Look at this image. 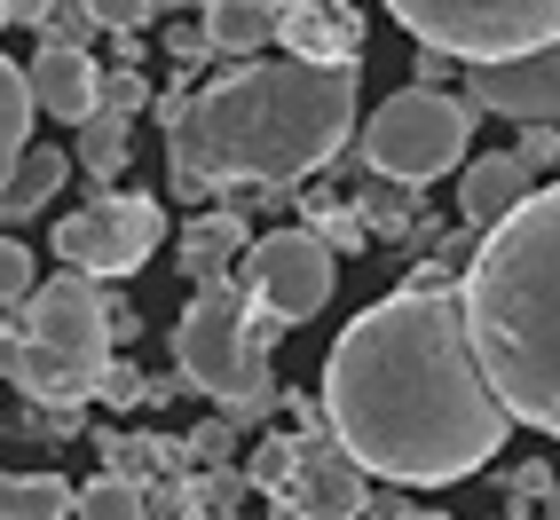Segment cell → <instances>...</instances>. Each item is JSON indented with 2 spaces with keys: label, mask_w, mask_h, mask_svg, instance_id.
Returning a JSON list of instances; mask_svg holds the SVG:
<instances>
[{
  "label": "cell",
  "mask_w": 560,
  "mask_h": 520,
  "mask_svg": "<svg viewBox=\"0 0 560 520\" xmlns=\"http://www.w3.org/2000/svg\"><path fill=\"white\" fill-rule=\"evenodd\" d=\"M529 190H537V181H529V166H521L513 151H474V166L458 181V205H466L474 229H498V221L529 198Z\"/></svg>",
  "instance_id": "5bb4252c"
},
{
  "label": "cell",
  "mask_w": 560,
  "mask_h": 520,
  "mask_svg": "<svg viewBox=\"0 0 560 520\" xmlns=\"http://www.w3.org/2000/svg\"><path fill=\"white\" fill-rule=\"evenodd\" d=\"M466 103L498 110V119H521V127H560V40L537 56H513V63H474Z\"/></svg>",
  "instance_id": "8fae6325"
},
{
  "label": "cell",
  "mask_w": 560,
  "mask_h": 520,
  "mask_svg": "<svg viewBox=\"0 0 560 520\" xmlns=\"http://www.w3.org/2000/svg\"><path fill=\"white\" fill-rule=\"evenodd\" d=\"M142 387H151V379H142L135 363H103V379H95V394L110 402V411H135V402H142Z\"/></svg>",
  "instance_id": "f546056e"
},
{
  "label": "cell",
  "mask_w": 560,
  "mask_h": 520,
  "mask_svg": "<svg viewBox=\"0 0 560 520\" xmlns=\"http://www.w3.org/2000/svg\"><path fill=\"white\" fill-rule=\"evenodd\" d=\"M142 103H151V80H142V71H127V63L95 80V110H110V119H135Z\"/></svg>",
  "instance_id": "cb8c5ba5"
},
{
  "label": "cell",
  "mask_w": 560,
  "mask_h": 520,
  "mask_svg": "<svg viewBox=\"0 0 560 520\" xmlns=\"http://www.w3.org/2000/svg\"><path fill=\"white\" fill-rule=\"evenodd\" d=\"M537 512H545V520H560V481H552V489L537 497Z\"/></svg>",
  "instance_id": "8d00e7d4"
},
{
  "label": "cell",
  "mask_w": 560,
  "mask_h": 520,
  "mask_svg": "<svg viewBox=\"0 0 560 520\" xmlns=\"http://www.w3.org/2000/svg\"><path fill=\"white\" fill-rule=\"evenodd\" d=\"M237 284L292 331V323L324 316V300H331V252H324L308 229H269V237L245 245V276H237Z\"/></svg>",
  "instance_id": "30bf717a"
},
{
  "label": "cell",
  "mask_w": 560,
  "mask_h": 520,
  "mask_svg": "<svg viewBox=\"0 0 560 520\" xmlns=\"http://www.w3.org/2000/svg\"><path fill=\"white\" fill-rule=\"evenodd\" d=\"M142 520H206V512H198V489H190V473L159 481V497H142Z\"/></svg>",
  "instance_id": "484cf974"
},
{
  "label": "cell",
  "mask_w": 560,
  "mask_h": 520,
  "mask_svg": "<svg viewBox=\"0 0 560 520\" xmlns=\"http://www.w3.org/2000/svg\"><path fill=\"white\" fill-rule=\"evenodd\" d=\"M142 481H119V473H95L88 489H71V520H142Z\"/></svg>",
  "instance_id": "44dd1931"
},
{
  "label": "cell",
  "mask_w": 560,
  "mask_h": 520,
  "mask_svg": "<svg viewBox=\"0 0 560 520\" xmlns=\"http://www.w3.org/2000/svg\"><path fill=\"white\" fill-rule=\"evenodd\" d=\"M277 40L292 63L340 71V63H363V16L348 0H277Z\"/></svg>",
  "instance_id": "7c38bea8"
},
{
  "label": "cell",
  "mask_w": 560,
  "mask_h": 520,
  "mask_svg": "<svg viewBox=\"0 0 560 520\" xmlns=\"http://www.w3.org/2000/svg\"><path fill=\"white\" fill-rule=\"evenodd\" d=\"M103 363H110V316L95 276L80 269L32 284L24 323H0V379H16L24 402H40V411H80Z\"/></svg>",
  "instance_id": "277c9868"
},
{
  "label": "cell",
  "mask_w": 560,
  "mask_h": 520,
  "mask_svg": "<svg viewBox=\"0 0 560 520\" xmlns=\"http://www.w3.org/2000/svg\"><path fill=\"white\" fill-rule=\"evenodd\" d=\"M545 489H552V473H545V465H513V473H505V505H513V512H537ZM513 512H505V520H513Z\"/></svg>",
  "instance_id": "4dcf8cb0"
},
{
  "label": "cell",
  "mask_w": 560,
  "mask_h": 520,
  "mask_svg": "<svg viewBox=\"0 0 560 520\" xmlns=\"http://www.w3.org/2000/svg\"><path fill=\"white\" fill-rule=\"evenodd\" d=\"M466 142H474V103L466 95H442V87H402L363 119V166L380 181H419L466 166Z\"/></svg>",
  "instance_id": "ba28073f"
},
{
  "label": "cell",
  "mask_w": 560,
  "mask_h": 520,
  "mask_svg": "<svg viewBox=\"0 0 560 520\" xmlns=\"http://www.w3.org/2000/svg\"><path fill=\"white\" fill-rule=\"evenodd\" d=\"M284 340V323L253 300L237 276L221 284H198L190 316L174 331V355H182V387L213 394L221 411H237V402H260L269 394V355Z\"/></svg>",
  "instance_id": "5b68a950"
},
{
  "label": "cell",
  "mask_w": 560,
  "mask_h": 520,
  "mask_svg": "<svg viewBox=\"0 0 560 520\" xmlns=\"http://www.w3.org/2000/svg\"><path fill=\"white\" fill-rule=\"evenodd\" d=\"M363 512H371V520H402V512H410V505H402V497H395V489H387V497H371V505H363Z\"/></svg>",
  "instance_id": "d590c367"
},
{
  "label": "cell",
  "mask_w": 560,
  "mask_h": 520,
  "mask_svg": "<svg viewBox=\"0 0 560 520\" xmlns=\"http://www.w3.org/2000/svg\"><path fill=\"white\" fill-rule=\"evenodd\" d=\"M48 9H56V0H9V16H16V24H48Z\"/></svg>",
  "instance_id": "e575fe53"
},
{
  "label": "cell",
  "mask_w": 560,
  "mask_h": 520,
  "mask_svg": "<svg viewBox=\"0 0 560 520\" xmlns=\"http://www.w3.org/2000/svg\"><path fill=\"white\" fill-rule=\"evenodd\" d=\"M363 63H230L198 95H166V166L182 198L213 190H284L331 166L355 134Z\"/></svg>",
  "instance_id": "7a4b0ae2"
},
{
  "label": "cell",
  "mask_w": 560,
  "mask_h": 520,
  "mask_svg": "<svg viewBox=\"0 0 560 520\" xmlns=\"http://www.w3.org/2000/svg\"><path fill=\"white\" fill-rule=\"evenodd\" d=\"M24 134H32V87H24V63L0 56V181L16 174L24 158Z\"/></svg>",
  "instance_id": "ffe728a7"
},
{
  "label": "cell",
  "mask_w": 560,
  "mask_h": 520,
  "mask_svg": "<svg viewBox=\"0 0 560 520\" xmlns=\"http://www.w3.org/2000/svg\"><path fill=\"white\" fill-rule=\"evenodd\" d=\"M16 300H32V252L16 237H0V308H16Z\"/></svg>",
  "instance_id": "f1b7e54d"
},
{
  "label": "cell",
  "mask_w": 560,
  "mask_h": 520,
  "mask_svg": "<svg viewBox=\"0 0 560 520\" xmlns=\"http://www.w3.org/2000/svg\"><path fill=\"white\" fill-rule=\"evenodd\" d=\"M387 16L442 63H513L560 40V0H387Z\"/></svg>",
  "instance_id": "8992f818"
},
{
  "label": "cell",
  "mask_w": 560,
  "mask_h": 520,
  "mask_svg": "<svg viewBox=\"0 0 560 520\" xmlns=\"http://www.w3.org/2000/svg\"><path fill=\"white\" fill-rule=\"evenodd\" d=\"M166 56H174V63H206V56H213V48H206V24H174V32H166Z\"/></svg>",
  "instance_id": "d6a6232c"
},
{
  "label": "cell",
  "mask_w": 560,
  "mask_h": 520,
  "mask_svg": "<svg viewBox=\"0 0 560 520\" xmlns=\"http://www.w3.org/2000/svg\"><path fill=\"white\" fill-rule=\"evenodd\" d=\"M95 56H80V48H40L32 56V71H24V87H32V110H56V119H71V127H88L95 119Z\"/></svg>",
  "instance_id": "4fadbf2b"
},
{
  "label": "cell",
  "mask_w": 560,
  "mask_h": 520,
  "mask_svg": "<svg viewBox=\"0 0 560 520\" xmlns=\"http://www.w3.org/2000/svg\"><path fill=\"white\" fill-rule=\"evenodd\" d=\"M277 40V0H213L206 9V48L253 63L260 48Z\"/></svg>",
  "instance_id": "e0dca14e"
},
{
  "label": "cell",
  "mask_w": 560,
  "mask_h": 520,
  "mask_svg": "<svg viewBox=\"0 0 560 520\" xmlns=\"http://www.w3.org/2000/svg\"><path fill=\"white\" fill-rule=\"evenodd\" d=\"M316 411L324 434L371 481H402V489L474 481L513 434L474 363V331L451 269H419L387 300L348 316V331L324 355Z\"/></svg>",
  "instance_id": "6da1fadb"
},
{
  "label": "cell",
  "mask_w": 560,
  "mask_h": 520,
  "mask_svg": "<svg viewBox=\"0 0 560 520\" xmlns=\"http://www.w3.org/2000/svg\"><path fill=\"white\" fill-rule=\"evenodd\" d=\"M498 520H505V512H498Z\"/></svg>",
  "instance_id": "ab89813d"
},
{
  "label": "cell",
  "mask_w": 560,
  "mask_h": 520,
  "mask_svg": "<svg viewBox=\"0 0 560 520\" xmlns=\"http://www.w3.org/2000/svg\"><path fill=\"white\" fill-rule=\"evenodd\" d=\"M458 300L498 411L560 441V181H537L498 229H481Z\"/></svg>",
  "instance_id": "3957f363"
},
{
  "label": "cell",
  "mask_w": 560,
  "mask_h": 520,
  "mask_svg": "<svg viewBox=\"0 0 560 520\" xmlns=\"http://www.w3.org/2000/svg\"><path fill=\"white\" fill-rule=\"evenodd\" d=\"M190 489H198V512H206V520H237V505H245V473L206 465V473H190Z\"/></svg>",
  "instance_id": "603a6c76"
},
{
  "label": "cell",
  "mask_w": 560,
  "mask_h": 520,
  "mask_svg": "<svg viewBox=\"0 0 560 520\" xmlns=\"http://www.w3.org/2000/svg\"><path fill=\"white\" fill-rule=\"evenodd\" d=\"M402 520H451V512H402Z\"/></svg>",
  "instance_id": "74e56055"
},
{
  "label": "cell",
  "mask_w": 560,
  "mask_h": 520,
  "mask_svg": "<svg viewBox=\"0 0 560 520\" xmlns=\"http://www.w3.org/2000/svg\"><path fill=\"white\" fill-rule=\"evenodd\" d=\"M513 158L529 166V181H545V174L560 166V127H521V142H513Z\"/></svg>",
  "instance_id": "83f0119b"
},
{
  "label": "cell",
  "mask_w": 560,
  "mask_h": 520,
  "mask_svg": "<svg viewBox=\"0 0 560 520\" xmlns=\"http://www.w3.org/2000/svg\"><path fill=\"white\" fill-rule=\"evenodd\" d=\"M24 434H40V441H71V434H80V411H40V418H24Z\"/></svg>",
  "instance_id": "836d02e7"
},
{
  "label": "cell",
  "mask_w": 560,
  "mask_h": 520,
  "mask_svg": "<svg viewBox=\"0 0 560 520\" xmlns=\"http://www.w3.org/2000/svg\"><path fill=\"white\" fill-rule=\"evenodd\" d=\"M88 16H95V24H110L119 40H135V32L159 16V0H88Z\"/></svg>",
  "instance_id": "4316f807"
},
{
  "label": "cell",
  "mask_w": 560,
  "mask_h": 520,
  "mask_svg": "<svg viewBox=\"0 0 560 520\" xmlns=\"http://www.w3.org/2000/svg\"><path fill=\"white\" fill-rule=\"evenodd\" d=\"M308 237H316L324 252H363V245H371L363 213H355L348 198H331V190H316V198H308Z\"/></svg>",
  "instance_id": "7402d4cb"
},
{
  "label": "cell",
  "mask_w": 560,
  "mask_h": 520,
  "mask_svg": "<svg viewBox=\"0 0 560 520\" xmlns=\"http://www.w3.org/2000/svg\"><path fill=\"white\" fill-rule=\"evenodd\" d=\"M230 441H237V426H230V418H206V426L190 434V458H206V465H221V458H230Z\"/></svg>",
  "instance_id": "1f68e13d"
},
{
  "label": "cell",
  "mask_w": 560,
  "mask_h": 520,
  "mask_svg": "<svg viewBox=\"0 0 560 520\" xmlns=\"http://www.w3.org/2000/svg\"><path fill=\"white\" fill-rule=\"evenodd\" d=\"M63 174H71V158H63V151H48V142H32V151L16 158V174L0 181V221H9V229H24V221L40 213V205H56Z\"/></svg>",
  "instance_id": "2e32d148"
},
{
  "label": "cell",
  "mask_w": 560,
  "mask_h": 520,
  "mask_svg": "<svg viewBox=\"0 0 560 520\" xmlns=\"http://www.w3.org/2000/svg\"><path fill=\"white\" fill-rule=\"evenodd\" d=\"M127 119H110V110H95V119L80 127V151H71V174H88L95 190H110V181L127 174Z\"/></svg>",
  "instance_id": "d6986e66"
},
{
  "label": "cell",
  "mask_w": 560,
  "mask_h": 520,
  "mask_svg": "<svg viewBox=\"0 0 560 520\" xmlns=\"http://www.w3.org/2000/svg\"><path fill=\"white\" fill-rule=\"evenodd\" d=\"M245 489L269 497L277 520H363L371 489H363V465L331 441L324 426H292V434H269L245 465Z\"/></svg>",
  "instance_id": "52a82bcc"
},
{
  "label": "cell",
  "mask_w": 560,
  "mask_h": 520,
  "mask_svg": "<svg viewBox=\"0 0 560 520\" xmlns=\"http://www.w3.org/2000/svg\"><path fill=\"white\" fill-rule=\"evenodd\" d=\"M40 32H48V48H80V56H88V40H95V16H88V0H56Z\"/></svg>",
  "instance_id": "d4e9b609"
},
{
  "label": "cell",
  "mask_w": 560,
  "mask_h": 520,
  "mask_svg": "<svg viewBox=\"0 0 560 520\" xmlns=\"http://www.w3.org/2000/svg\"><path fill=\"white\" fill-rule=\"evenodd\" d=\"M0 520H71L63 473H9L0 465Z\"/></svg>",
  "instance_id": "ac0fdd59"
},
{
  "label": "cell",
  "mask_w": 560,
  "mask_h": 520,
  "mask_svg": "<svg viewBox=\"0 0 560 520\" xmlns=\"http://www.w3.org/2000/svg\"><path fill=\"white\" fill-rule=\"evenodd\" d=\"M0 24H9V0H0Z\"/></svg>",
  "instance_id": "f35d334b"
},
{
  "label": "cell",
  "mask_w": 560,
  "mask_h": 520,
  "mask_svg": "<svg viewBox=\"0 0 560 520\" xmlns=\"http://www.w3.org/2000/svg\"><path fill=\"white\" fill-rule=\"evenodd\" d=\"M159 229H166V213L159 198H135V190H95L80 213H63L56 221V252H63V269H80V276H135L142 260L159 252Z\"/></svg>",
  "instance_id": "9c48e42d"
},
{
  "label": "cell",
  "mask_w": 560,
  "mask_h": 520,
  "mask_svg": "<svg viewBox=\"0 0 560 520\" xmlns=\"http://www.w3.org/2000/svg\"><path fill=\"white\" fill-rule=\"evenodd\" d=\"M245 245H253V237H245L237 213H198L190 229H182V252H174V260H182V276H190V284H221V276L245 260Z\"/></svg>",
  "instance_id": "9a60e30c"
}]
</instances>
